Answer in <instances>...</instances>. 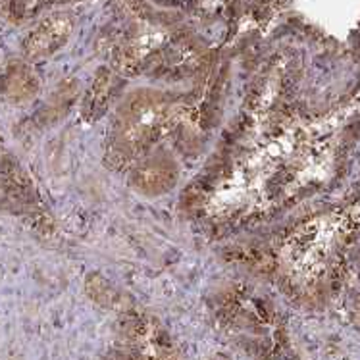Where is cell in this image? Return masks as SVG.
I'll list each match as a JSON object with an SVG mask.
<instances>
[{
  "label": "cell",
  "mask_w": 360,
  "mask_h": 360,
  "mask_svg": "<svg viewBox=\"0 0 360 360\" xmlns=\"http://www.w3.org/2000/svg\"><path fill=\"white\" fill-rule=\"evenodd\" d=\"M135 181L145 193L166 191L174 184V172L169 166H164V162H150L137 172Z\"/></svg>",
  "instance_id": "5"
},
{
  "label": "cell",
  "mask_w": 360,
  "mask_h": 360,
  "mask_svg": "<svg viewBox=\"0 0 360 360\" xmlns=\"http://www.w3.org/2000/svg\"><path fill=\"white\" fill-rule=\"evenodd\" d=\"M39 81L25 64H10L0 77V93L12 103H25L37 93Z\"/></svg>",
  "instance_id": "4"
},
{
  "label": "cell",
  "mask_w": 360,
  "mask_h": 360,
  "mask_svg": "<svg viewBox=\"0 0 360 360\" xmlns=\"http://www.w3.org/2000/svg\"><path fill=\"white\" fill-rule=\"evenodd\" d=\"M125 343V360H179L166 331L148 316H129Z\"/></svg>",
  "instance_id": "1"
},
{
  "label": "cell",
  "mask_w": 360,
  "mask_h": 360,
  "mask_svg": "<svg viewBox=\"0 0 360 360\" xmlns=\"http://www.w3.org/2000/svg\"><path fill=\"white\" fill-rule=\"evenodd\" d=\"M70 31H72V20L68 15H51L27 35L23 43V52L33 60L46 58L66 43Z\"/></svg>",
  "instance_id": "2"
},
{
  "label": "cell",
  "mask_w": 360,
  "mask_h": 360,
  "mask_svg": "<svg viewBox=\"0 0 360 360\" xmlns=\"http://www.w3.org/2000/svg\"><path fill=\"white\" fill-rule=\"evenodd\" d=\"M33 200L27 176L6 156H0V205L18 206Z\"/></svg>",
  "instance_id": "3"
},
{
  "label": "cell",
  "mask_w": 360,
  "mask_h": 360,
  "mask_svg": "<svg viewBox=\"0 0 360 360\" xmlns=\"http://www.w3.org/2000/svg\"><path fill=\"white\" fill-rule=\"evenodd\" d=\"M112 95V81L108 74H101L95 79V83L91 85L87 98H85V114L89 116H98L101 112H104L108 98Z\"/></svg>",
  "instance_id": "6"
}]
</instances>
